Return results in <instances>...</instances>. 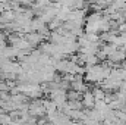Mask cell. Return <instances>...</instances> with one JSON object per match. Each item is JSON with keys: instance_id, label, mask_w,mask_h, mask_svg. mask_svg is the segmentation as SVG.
<instances>
[{"instance_id": "obj_1", "label": "cell", "mask_w": 126, "mask_h": 125, "mask_svg": "<svg viewBox=\"0 0 126 125\" xmlns=\"http://www.w3.org/2000/svg\"><path fill=\"white\" fill-rule=\"evenodd\" d=\"M82 106L87 107V110H93L95 107V99L93 91H85L82 96Z\"/></svg>"}, {"instance_id": "obj_2", "label": "cell", "mask_w": 126, "mask_h": 125, "mask_svg": "<svg viewBox=\"0 0 126 125\" xmlns=\"http://www.w3.org/2000/svg\"><path fill=\"white\" fill-rule=\"evenodd\" d=\"M126 59V53L125 52H122V50H117L116 53H113L110 58H109V62L111 63H119V62H123Z\"/></svg>"}]
</instances>
